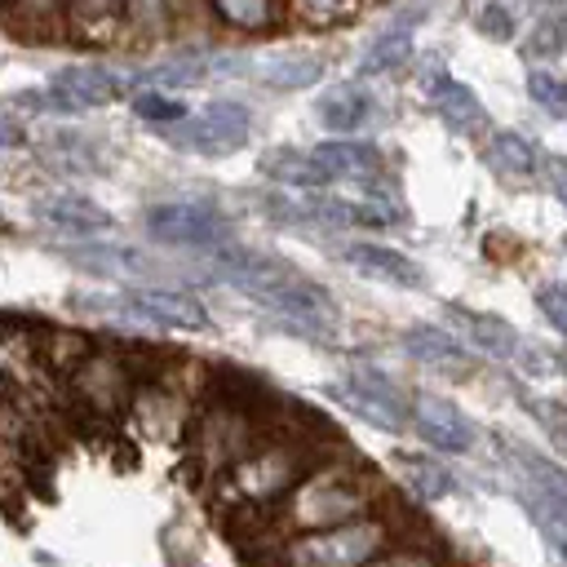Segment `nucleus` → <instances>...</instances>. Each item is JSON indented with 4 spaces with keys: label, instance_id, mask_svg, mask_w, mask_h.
Listing matches in <instances>:
<instances>
[{
    "label": "nucleus",
    "instance_id": "nucleus-2",
    "mask_svg": "<svg viewBox=\"0 0 567 567\" xmlns=\"http://www.w3.org/2000/svg\"><path fill=\"white\" fill-rule=\"evenodd\" d=\"M372 505H377V478L359 465V456L323 461L315 474H306L288 492V505H284L279 523L292 536H301V532H323V527L363 518V514H372Z\"/></svg>",
    "mask_w": 567,
    "mask_h": 567
},
{
    "label": "nucleus",
    "instance_id": "nucleus-16",
    "mask_svg": "<svg viewBox=\"0 0 567 567\" xmlns=\"http://www.w3.org/2000/svg\"><path fill=\"white\" fill-rule=\"evenodd\" d=\"M315 115H319V124L332 128V133H359V128L377 115V97H372L363 84L346 80V84H332V89L319 93Z\"/></svg>",
    "mask_w": 567,
    "mask_h": 567
},
{
    "label": "nucleus",
    "instance_id": "nucleus-3",
    "mask_svg": "<svg viewBox=\"0 0 567 567\" xmlns=\"http://www.w3.org/2000/svg\"><path fill=\"white\" fill-rule=\"evenodd\" d=\"M319 465H323L319 439H270V443L244 452L235 465H226L217 492L226 505H239V509L270 505L284 492H292L306 474H315Z\"/></svg>",
    "mask_w": 567,
    "mask_h": 567
},
{
    "label": "nucleus",
    "instance_id": "nucleus-5",
    "mask_svg": "<svg viewBox=\"0 0 567 567\" xmlns=\"http://www.w3.org/2000/svg\"><path fill=\"white\" fill-rule=\"evenodd\" d=\"M509 470L518 478V492L527 501V509L536 514V523L545 527V536L558 545L567 536V470L523 443H509Z\"/></svg>",
    "mask_w": 567,
    "mask_h": 567
},
{
    "label": "nucleus",
    "instance_id": "nucleus-19",
    "mask_svg": "<svg viewBox=\"0 0 567 567\" xmlns=\"http://www.w3.org/2000/svg\"><path fill=\"white\" fill-rule=\"evenodd\" d=\"M71 261L93 270V275H106V279H146V275L159 270L146 252L124 248V244H89V248H75Z\"/></svg>",
    "mask_w": 567,
    "mask_h": 567
},
{
    "label": "nucleus",
    "instance_id": "nucleus-15",
    "mask_svg": "<svg viewBox=\"0 0 567 567\" xmlns=\"http://www.w3.org/2000/svg\"><path fill=\"white\" fill-rule=\"evenodd\" d=\"M35 217L58 230H71V235H97L111 226V213L80 190H53V195L35 199Z\"/></svg>",
    "mask_w": 567,
    "mask_h": 567
},
{
    "label": "nucleus",
    "instance_id": "nucleus-6",
    "mask_svg": "<svg viewBox=\"0 0 567 567\" xmlns=\"http://www.w3.org/2000/svg\"><path fill=\"white\" fill-rule=\"evenodd\" d=\"M328 394L372 430L394 434V430L412 425V399L377 368H350L341 381L328 385Z\"/></svg>",
    "mask_w": 567,
    "mask_h": 567
},
{
    "label": "nucleus",
    "instance_id": "nucleus-17",
    "mask_svg": "<svg viewBox=\"0 0 567 567\" xmlns=\"http://www.w3.org/2000/svg\"><path fill=\"white\" fill-rule=\"evenodd\" d=\"M319 164L332 173V182H377L385 173V159L372 142H354V137H332V142H319L315 146Z\"/></svg>",
    "mask_w": 567,
    "mask_h": 567
},
{
    "label": "nucleus",
    "instance_id": "nucleus-20",
    "mask_svg": "<svg viewBox=\"0 0 567 567\" xmlns=\"http://www.w3.org/2000/svg\"><path fill=\"white\" fill-rule=\"evenodd\" d=\"M403 350H408L416 363H425V368H443V372H465V368H470L465 346H461L452 332L434 328V323L408 328V332H403Z\"/></svg>",
    "mask_w": 567,
    "mask_h": 567
},
{
    "label": "nucleus",
    "instance_id": "nucleus-28",
    "mask_svg": "<svg viewBox=\"0 0 567 567\" xmlns=\"http://www.w3.org/2000/svg\"><path fill=\"white\" fill-rule=\"evenodd\" d=\"M527 93H532V102H536L545 115L567 120V75L536 66V71H527Z\"/></svg>",
    "mask_w": 567,
    "mask_h": 567
},
{
    "label": "nucleus",
    "instance_id": "nucleus-11",
    "mask_svg": "<svg viewBox=\"0 0 567 567\" xmlns=\"http://www.w3.org/2000/svg\"><path fill=\"white\" fill-rule=\"evenodd\" d=\"M49 93L58 111H93V106L120 102L128 93V80L106 66H62L49 75Z\"/></svg>",
    "mask_w": 567,
    "mask_h": 567
},
{
    "label": "nucleus",
    "instance_id": "nucleus-1",
    "mask_svg": "<svg viewBox=\"0 0 567 567\" xmlns=\"http://www.w3.org/2000/svg\"><path fill=\"white\" fill-rule=\"evenodd\" d=\"M213 270L230 288L257 297L261 306L301 323L306 332H332L337 328V301L310 275H301L297 266H288L270 252H252V248H239V244H217L213 248Z\"/></svg>",
    "mask_w": 567,
    "mask_h": 567
},
{
    "label": "nucleus",
    "instance_id": "nucleus-26",
    "mask_svg": "<svg viewBox=\"0 0 567 567\" xmlns=\"http://www.w3.org/2000/svg\"><path fill=\"white\" fill-rule=\"evenodd\" d=\"M394 461H399V478L412 487V496H421V501L452 496L456 478H452V474H447L439 461H425V456H412V452H399Z\"/></svg>",
    "mask_w": 567,
    "mask_h": 567
},
{
    "label": "nucleus",
    "instance_id": "nucleus-33",
    "mask_svg": "<svg viewBox=\"0 0 567 567\" xmlns=\"http://www.w3.org/2000/svg\"><path fill=\"white\" fill-rule=\"evenodd\" d=\"M474 22H478V31H483L487 40H509V35H514V4H509V0H487V4L474 13Z\"/></svg>",
    "mask_w": 567,
    "mask_h": 567
},
{
    "label": "nucleus",
    "instance_id": "nucleus-22",
    "mask_svg": "<svg viewBox=\"0 0 567 567\" xmlns=\"http://www.w3.org/2000/svg\"><path fill=\"white\" fill-rule=\"evenodd\" d=\"M257 75H261V84L292 93V89H306L323 75V58L310 49H279V53H266L257 62Z\"/></svg>",
    "mask_w": 567,
    "mask_h": 567
},
{
    "label": "nucleus",
    "instance_id": "nucleus-30",
    "mask_svg": "<svg viewBox=\"0 0 567 567\" xmlns=\"http://www.w3.org/2000/svg\"><path fill=\"white\" fill-rule=\"evenodd\" d=\"M567 44V13L558 9V4H549L536 22H532V40H527V53H536V58H549V53H558Z\"/></svg>",
    "mask_w": 567,
    "mask_h": 567
},
{
    "label": "nucleus",
    "instance_id": "nucleus-12",
    "mask_svg": "<svg viewBox=\"0 0 567 567\" xmlns=\"http://www.w3.org/2000/svg\"><path fill=\"white\" fill-rule=\"evenodd\" d=\"M412 430L421 434V443L439 447V452H470L474 447V421L443 394H416L412 399Z\"/></svg>",
    "mask_w": 567,
    "mask_h": 567
},
{
    "label": "nucleus",
    "instance_id": "nucleus-34",
    "mask_svg": "<svg viewBox=\"0 0 567 567\" xmlns=\"http://www.w3.org/2000/svg\"><path fill=\"white\" fill-rule=\"evenodd\" d=\"M536 306H540V315L567 337V288H563V284H540Z\"/></svg>",
    "mask_w": 567,
    "mask_h": 567
},
{
    "label": "nucleus",
    "instance_id": "nucleus-8",
    "mask_svg": "<svg viewBox=\"0 0 567 567\" xmlns=\"http://www.w3.org/2000/svg\"><path fill=\"white\" fill-rule=\"evenodd\" d=\"M252 137V111L244 102H208L199 115H186L173 128V146L195 151V155H230Z\"/></svg>",
    "mask_w": 567,
    "mask_h": 567
},
{
    "label": "nucleus",
    "instance_id": "nucleus-37",
    "mask_svg": "<svg viewBox=\"0 0 567 567\" xmlns=\"http://www.w3.org/2000/svg\"><path fill=\"white\" fill-rule=\"evenodd\" d=\"M563 248H567V235H563Z\"/></svg>",
    "mask_w": 567,
    "mask_h": 567
},
{
    "label": "nucleus",
    "instance_id": "nucleus-4",
    "mask_svg": "<svg viewBox=\"0 0 567 567\" xmlns=\"http://www.w3.org/2000/svg\"><path fill=\"white\" fill-rule=\"evenodd\" d=\"M390 549V527L372 514L323 527V532H301L288 545H279V558L292 563H319V567H354V563H377Z\"/></svg>",
    "mask_w": 567,
    "mask_h": 567
},
{
    "label": "nucleus",
    "instance_id": "nucleus-25",
    "mask_svg": "<svg viewBox=\"0 0 567 567\" xmlns=\"http://www.w3.org/2000/svg\"><path fill=\"white\" fill-rule=\"evenodd\" d=\"M412 62V31L408 27H390L381 31L368 53L359 58V75H385V71H403Z\"/></svg>",
    "mask_w": 567,
    "mask_h": 567
},
{
    "label": "nucleus",
    "instance_id": "nucleus-36",
    "mask_svg": "<svg viewBox=\"0 0 567 567\" xmlns=\"http://www.w3.org/2000/svg\"><path fill=\"white\" fill-rule=\"evenodd\" d=\"M549 434H554V443H558L563 456H567V425H549Z\"/></svg>",
    "mask_w": 567,
    "mask_h": 567
},
{
    "label": "nucleus",
    "instance_id": "nucleus-13",
    "mask_svg": "<svg viewBox=\"0 0 567 567\" xmlns=\"http://www.w3.org/2000/svg\"><path fill=\"white\" fill-rule=\"evenodd\" d=\"M434 115L456 133V137H487V111L478 102V93L452 75H439L434 84H425Z\"/></svg>",
    "mask_w": 567,
    "mask_h": 567
},
{
    "label": "nucleus",
    "instance_id": "nucleus-24",
    "mask_svg": "<svg viewBox=\"0 0 567 567\" xmlns=\"http://www.w3.org/2000/svg\"><path fill=\"white\" fill-rule=\"evenodd\" d=\"M128 0H66V27L80 31V40H106L124 22Z\"/></svg>",
    "mask_w": 567,
    "mask_h": 567
},
{
    "label": "nucleus",
    "instance_id": "nucleus-10",
    "mask_svg": "<svg viewBox=\"0 0 567 567\" xmlns=\"http://www.w3.org/2000/svg\"><path fill=\"white\" fill-rule=\"evenodd\" d=\"M111 310H120L124 319H137V323H159V328H186V332H199L208 323V306L190 292H177V288H124L120 297L106 301Z\"/></svg>",
    "mask_w": 567,
    "mask_h": 567
},
{
    "label": "nucleus",
    "instance_id": "nucleus-7",
    "mask_svg": "<svg viewBox=\"0 0 567 567\" xmlns=\"http://www.w3.org/2000/svg\"><path fill=\"white\" fill-rule=\"evenodd\" d=\"M146 235L168 248H217V244H230L235 221L213 204L177 199V204L146 208Z\"/></svg>",
    "mask_w": 567,
    "mask_h": 567
},
{
    "label": "nucleus",
    "instance_id": "nucleus-29",
    "mask_svg": "<svg viewBox=\"0 0 567 567\" xmlns=\"http://www.w3.org/2000/svg\"><path fill=\"white\" fill-rule=\"evenodd\" d=\"M133 115L137 120H151V124H182L190 111L182 97L164 93V89H137L133 93Z\"/></svg>",
    "mask_w": 567,
    "mask_h": 567
},
{
    "label": "nucleus",
    "instance_id": "nucleus-35",
    "mask_svg": "<svg viewBox=\"0 0 567 567\" xmlns=\"http://www.w3.org/2000/svg\"><path fill=\"white\" fill-rule=\"evenodd\" d=\"M540 177H545L549 195L567 208V159H563V155H545V159H540Z\"/></svg>",
    "mask_w": 567,
    "mask_h": 567
},
{
    "label": "nucleus",
    "instance_id": "nucleus-9",
    "mask_svg": "<svg viewBox=\"0 0 567 567\" xmlns=\"http://www.w3.org/2000/svg\"><path fill=\"white\" fill-rule=\"evenodd\" d=\"M71 377V394L93 408L97 416H120L137 390V377L128 372V359L124 354H106V350H93Z\"/></svg>",
    "mask_w": 567,
    "mask_h": 567
},
{
    "label": "nucleus",
    "instance_id": "nucleus-18",
    "mask_svg": "<svg viewBox=\"0 0 567 567\" xmlns=\"http://www.w3.org/2000/svg\"><path fill=\"white\" fill-rule=\"evenodd\" d=\"M447 315H452V323L470 337V346H478L483 354H492V359H514L518 354V332H514V323L509 319H501V315H492V310H474V306H447Z\"/></svg>",
    "mask_w": 567,
    "mask_h": 567
},
{
    "label": "nucleus",
    "instance_id": "nucleus-31",
    "mask_svg": "<svg viewBox=\"0 0 567 567\" xmlns=\"http://www.w3.org/2000/svg\"><path fill=\"white\" fill-rule=\"evenodd\" d=\"M4 18L9 27H22V22H66V0H9L4 4Z\"/></svg>",
    "mask_w": 567,
    "mask_h": 567
},
{
    "label": "nucleus",
    "instance_id": "nucleus-14",
    "mask_svg": "<svg viewBox=\"0 0 567 567\" xmlns=\"http://www.w3.org/2000/svg\"><path fill=\"white\" fill-rule=\"evenodd\" d=\"M346 266H354L359 275L377 279V284H390V288H421L425 275L412 257H403L399 248H385V244H350L341 252Z\"/></svg>",
    "mask_w": 567,
    "mask_h": 567
},
{
    "label": "nucleus",
    "instance_id": "nucleus-21",
    "mask_svg": "<svg viewBox=\"0 0 567 567\" xmlns=\"http://www.w3.org/2000/svg\"><path fill=\"white\" fill-rule=\"evenodd\" d=\"M257 173H261V177H270V182H284V186H306V190H315V186H328V182H332V173L319 164V155H315V151H292V146L266 151V155L257 159Z\"/></svg>",
    "mask_w": 567,
    "mask_h": 567
},
{
    "label": "nucleus",
    "instance_id": "nucleus-23",
    "mask_svg": "<svg viewBox=\"0 0 567 567\" xmlns=\"http://www.w3.org/2000/svg\"><path fill=\"white\" fill-rule=\"evenodd\" d=\"M483 159L501 173V177H532L540 168V151L523 137V133H487V146H483Z\"/></svg>",
    "mask_w": 567,
    "mask_h": 567
},
{
    "label": "nucleus",
    "instance_id": "nucleus-27",
    "mask_svg": "<svg viewBox=\"0 0 567 567\" xmlns=\"http://www.w3.org/2000/svg\"><path fill=\"white\" fill-rule=\"evenodd\" d=\"M208 9L235 31H266V27L279 22L275 0H208Z\"/></svg>",
    "mask_w": 567,
    "mask_h": 567
},
{
    "label": "nucleus",
    "instance_id": "nucleus-32",
    "mask_svg": "<svg viewBox=\"0 0 567 567\" xmlns=\"http://www.w3.org/2000/svg\"><path fill=\"white\" fill-rule=\"evenodd\" d=\"M359 9V0H292V13L310 27H332V22H346L350 13Z\"/></svg>",
    "mask_w": 567,
    "mask_h": 567
}]
</instances>
